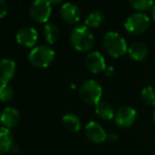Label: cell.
<instances>
[{
    "label": "cell",
    "instance_id": "obj_1",
    "mask_svg": "<svg viewBox=\"0 0 155 155\" xmlns=\"http://www.w3.org/2000/svg\"><path fill=\"white\" fill-rule=\"evenodd\" d=\"M104 51L113 58H119L128 53V45L121 35L116 32H108L102 39Z\"/></svg>",
    "mask_w": 155,
    "mask_h": 155
},
{
    "label": "cell",
    "instance_id": "obj_2",
    "mask_svg": "<svg viewBox=\"0 0 155 155\" xmlns=\"http://www.w3.org/2000/svg\"><path fill=\"white\" fill-rule=\"evenodd\" d=\"M70 41L75 50L79 52H88L94 45V35L86 25L76 27L71 32Z\"/></svg>",
    "mask_w": 155,
    "mask_h": 155
},
{
    "label": "cell",
    "instance_id": "obj_3",
    "mask_svg": "<svg viewBox=\"0 0 155 155\" xmlns=\"http://www.w3.org/2000/svg\"><path fill=\"white\" fill-rule=\"evenodd\" d=\"M55 58V52L51 47L47 45H41L35 47L29 54V61L35 68H47L53 62Z\"/></svg>",
    "mask_w": 155,
    "mask_h": 155
},
{
    "label": "cell",
    "instance_id": "obj_4",
    "mask_svg": "<svg viewBox=\"0 0 155 155\" xmlns=\"http://www.w3.org/2000/svg\"><path fill=\"white\" fill-rule=\"evenodd\" d=\"M79 96L87 104H97L101 100V86L94 79H88L80 86Z\"/></svg>",
    "mask_w": 155,
    "mask_h": 155
},
{
    "label": "cell",
    "instance_id": "obj_5",
    "mask_svg": "<svg viewBox=\"0 0 155 155\" xmlns=\"http://www.w3.org/2000/svg\"><path fill=\"white\" fill-rule=\"evenodd\" d=\"M124 30L131 35L143 34L150 27V18L146 14L140 12L130 15L124 21Z\"/></svg>",
    "mask_w": 155,
    "mask_h": 155
},
{
    "label": "cell",
    "instance_id": "obj_6",
    "mask_svg": "<svg viewBox=\"0 0 155 155\" xmlns=\"http://www.w3.org/2000/svg\"><path fill=\"white\" fill-rule=\"evenodd\" d=\"M52 14V5L49 0H34L30 6V15L36 22H47Z\"/></svg>",
    "mask_w": 155,
    "mask_h": 155
},
{
    "label": "cell",
    "instance_id": "obj_7",
    "mask_svg": "<svg viewBox=\"0 0 155 155\" xmlns=\"http://www.w3.org/2000/svg\"><path fill=\"white\" fill-rule=\"evenodd\" d=\"M137 118V112L134 108L129 106H124L117 109L115 112V124L121 129H128L134 124Z\"/></svg>",
    "mask_w": 155,
    "mask_h": 155
},
{
    "label": "cell",
    "instance_id": "obj_8",
    "mask_svg": "<svg viewBox=\"0 0 155 155\" xmlns=\"http://www.w3.org/2000/svg\"><path fill=\"white\" fill-rule=\"evenodd\" d=\"M86 136L91 143H102L104 141L108 140L109 133L104 131L102 126L96 121H89L84 128Z\"/></svg>",
    "mask_w": 155,
    "mask_h": 155
},
{
    "label": "cell",
    "instance_id": "obj_9",
    "mask_svg": "<svg viewBox=\"0 0 155 155\" xmlns=\"http://www.w3.org/2000/svg\"><path fill=\"white\" fill-rule=\"evenodd\" d=\"M86 67L91 73L99 74L107 69L104 57L97 51L91 52L86 57Z\"/></svg>",
    "mask_w": 155,
    "mask_h": 155
},
{
    "label": "cell",
    "instance_id": "obj_10",
    "mask_svg": "<svg viewBox=\"0 0 155 155\" xmlns=\"http://www.w3.org/2000/svg\"><path fill=\"white\" fill-rule=\"evenodd\" d=\"M37 39H38V33L34 28H22L16 34L17 42L25 48H33L36 45Z\"/></svg>",
    "mask_w": 155,
    "mask_h": 155
},
{
    "label": "cell",
    "instance_id": "obj_11",
    "mask_svg": "<svg viewBox=\"0 0 155 155\" xmlns=\"http://www.w3.org/2000/svg\"><path fill=\"white\" fill-rule=\"evenodd\" d=\"M60 16L64 22L69 23V25H75L80 20L81 13L76 4L67 2V3L62 4L60 8Z\"/></svg>",
    "mask_w": 155,
    "mask_h": 155
},
{
    "label": "cell",
    "instance_id": "obj_12",
    "mask_svg": "<svg viewBox=\"0 0 155 155\" xmlns=\"http://www.w3.org/2000/svg\"><path fill=\"white\" fill-rule=\"evenodd\" d=\"M20 120V113L13 107H6L0 113V121L2 126L8 129H12L18 124Z\"/></svg>",
    "mask_w": 155,
    "mask_h": 155
},
{
    "label": "cell",
    "instance_id": "obj_13",
    "mask_svg": "<svg viewBox=\"0 0 155 155\" xmlns=\"http://www.w3.org/2000/svg\"><path fill=\"white\" fill-rule=\"evenodd\" d=\"M16 74V63L12 59H0V84H8Z\"/></svg>",
    "mask_w": 155,
    "mask_h": 155
},
{
    "label": "cell",
    "instance_id": "obj_14",
    "mask_svg": "<svg viewBox=\"0 0 155 155\" xmlns=\"http://www.w3.org/2000/svg\"><path fill=\"white\" fill-rule=\"evenodd\" d=\"M128 54L135 61H143L149 55V48H148V45L146 43L136 41V42H133L129 47Z\"/></svg>",
    "mask_w": 155,
    "mask_h": 155
},
{
    "label": "cell",
    "instance_id": "obj_15",
    "mask_svg": "<svg viewBox=\"0 0 155 155\" xmlns=\"http://www.w3.org/2000/svg\"><path fill=\"white\" fill-rule=\"evenodd\" d=\"M14 145V136L11 130L3 126H0V154L11 151Z\"/></svg>",
    "mask_w": 155,
    "mask_h": 155
},
{
    "label": "cell",
    "instance_id": "obj_16",
    "mask_svg": "<svg viewBox=\"0 0 155 155\" xmlns=\"http://www.w3.org/2000/svg\"><path fill=\"white\" fill-rule=\"evenodd\" d=\"M95 113L98 118L102 120H111L115 116V111L112 104L104 100H100L95 106Z\"/></svg>",
    "mask_w": 155,
    "mask_h": 155
},
{
    "label": "cell",
    "instance_id": "obj_17",
    "mask_svg": "<svg viewBox=\"0 0 155 155\" xmlns=\"http://www.w3.org/2000/svg\"><path fill=\"white\" fill-rule=\"evenodd\" d=\"M62 124L70 132L76 133L81 129V123L77 115L73 113H68L62 117Z\"/></svg>",
    "mask_w": 155,
    "mask_h": 155
},
{
    "label": "cell",
    "instance_id": "obj_18",
    "mask_svg": "<svg viewBox=\"0 0 155 155\" xmlns=\"http://www.w3.org/2000/svg\"><path fill=\"white\" fill-rule=\"evenodd\" d=\"M43 37L50 45H53L59 38V29L54 23H47L43 28Z\"/></svg>",
    "mask_w": 155,
    "mask_h": 155
},
{
    "label": "cell",
    "instance_id": "obj_19",
    "mask_svg": "<svg viewBox=\"0 0 155 155\" xmlns=\"http://www.w3.org/2000/svg\"><path fill=\"white\" fill-rule=\"evenodd\" d=\"M104 15L100 11H94L88 16V18L84 21V25L87 28L91 29H97L104 23Z\"/></svg>",
    "mask_w": 155,
    "mask_h": 155
},
{
    "label": "cell",
    "instance_id": "obj_20",
    "mask_svg": "<svg viewBox=\"0 0 155 155\" xmlns=\"http://www.w3.org/2000/svg\"><path fill=\"white\" fill-rule=\"evenodd\" d=\"M141 99L143 104L155 107V89L153 87H146L141 91Z\"/></svg>",
    "mask_w": 155,
    "mask_h": 155
},
{
    "label": "cell",
    "instance_id": "obj_21",
    "mask_svg": "<svg viewBox=\"0 0 155 155\" xmlns=\"http://www.w3.org/2000/svg\"><path fill=\"white\" fill-rule=\"evenodd\" d=\"M130 4L133 6V8L138 12H143V11L150 10L153 8L154 0H129Z\"/></svg>",
    "mask_w": 155,
    "mask_h": 155
},
{
    "label": "cell",
    "instance_id": "obj_22",
    "mask_svg": "<svg viewBox=\"0 0 155 155\" xmlns=\"http://www.w3.org/2000/svg\"><path fill=\"white\" fill-rule=\"evenodd\" d=\"M15 91L8 84H0V100L3 102H10L14 98Z\"/></svg>",
    "mask_w": 155,
    "mask_h": 155
},
{
    "label": "cell",
    "instance_id": "obj_23",
    "mask_svg": "<svg viewBox=\"0 0 155 155\" xmlns=\"http://www.w3.org/2000/svg\"><path fill=\"white\" fill-rule=\"evenodd\" d=\"M8 6L5 0H0V18H3L8 14Z\"/></svg>",
    "mask_w": 155,
    "mask_h": 155
},
{
    "label": "cell",
    "instance_id": "obj_24",
    "mask_svg": "<svg viewBox=\"0 0 155 155\" xmlns=\"http://www.w3.org/2000/svg\"><path fill=\"white\" fill-rule=\"evenodd\" d=\"M118 139V136L117 134H109V137H108V140L109 141H116Z\"/></svg>",
    "mask_w": 155,
    "mask_h": 155
},
{
    "label": "cell",
    "instance_id": "obj_25",
    "mask_svg": "<svg viewBox=\"0 0 155 155\" xmlns=\"http://www.w3.org/2000/svg\"><path fill=\"white\" fill-rule=\"evenodd\" d=\"M104 72H106L107 76H111V75H113V73H114V69H113L112 67H109V68H107Z\"/></svg>",
    "mask_w": 155,
    "mask_h": 155
},
{
    "label": "cell",
    "instance_id": "obj_26",
    "mask_svg": "<svg viewBox=\"0 0 155 155\" xmlns=\"http://www.w3.org/2000/svg\"><path fill=\"white\" fill-rule=\"evenodd\" d=\"M19 151H20V148H19V146H17V145H14L12 149H11V152L14 154H17Z\"/></svg>",
    "mask_w": 155,
    "mask_h": 155
},
{
    "label": "cell",
    "instance_id": "obj_27",
    "mask_svg": "<svg viewBox=\"0 0 155 155\" xmlns=\"http://www.w3.org/2000/svg\"><path fill=\"white\" fill-rule=\"evenodd\" d=\"M63 0H49V2L51 3V5H58V4H60Z\"/></svg>",
    "mask_w": 155,
    "mask_h": 155
},
{
    "label": "cell",
    "instance_id": "obj_28",
    "mask_svg": "<svg viewBox=\"0 0 155 155\" xmlns=\"http://www.w3.org/2000/svg\"><path fill=\"white\" fill-rule=\"evenodd\" d=\"M151 15H152V18H153V20H155V4L153 5V8H151Z\"/></svg>",
    "mask_w": 155,
    "mask_h": 155
},
{
    "label": "cell",
    "instance_id": "obj_29",
    "mask_svg": "<svg viewBox=\"0 0 155 155\" xmlns=\"http://www.w3.org/2000/svg\"><path fill=\"white\" fill-rule=\"evenodd\" d=\"M153 119H154V121H155V107H154V112H153Z\"/></svg>",
    "mask_w": 155,
    "mask_h": 155
}]
</instances>
